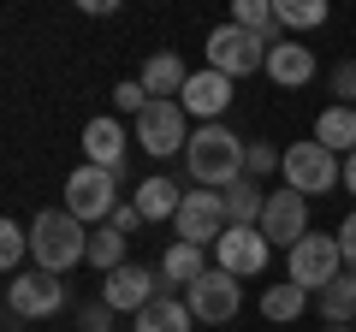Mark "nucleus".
<instances>
[{"instance_id": "nucleus-1", "label": "nucleus", "mask_w": 356, "mask_h": 332, "mask_svg": "<svg viewBox=\"0 0 356 332\" xmlns=\"http://www.w3.org/2000/svg\"><path fill=\"white\" fill-rule=\"evenodd\" d=\"M243 154H250V142L232 137L226 125H196L191 131V149H184V172H191V184L226 196L232 184L243 179Z\"/></svg>"}, {"instance_id": "nucleus-2", "label": "nucleus", "mask_w": 356, "mask_h": 332, "mask_svg": "<svg viewBox=\"0 0 356 332\" xmlns=\"http://www.w3.org/2000/svg\"><path fill=\"white\" fill-rule=\"evenodd\" d=\"M30 256L42 273H72L77 261H89V231L83 219H72L65 208H42L30 226Z\"/></svg>"}, {"instance_id": "nucleus-3", "label": "nucleus", "mask_w": 356, "mask_h": 332, "mask_svg": "<svg viewBox=\"0 0 356 332\" xmlns=\"http://www.w3.org/2000/svg\"><path fill=\"white\" fill-rule=\"evenodd\" d=\"M267 53H273V42L255 36V30H243V24L208 30V72H226L232 83L250 77V72H267Z\"/></svg>"}, {"instance_id": "nucleus-4", "label": "nucleus", "mask_w": 356, "mask_h": 332, "mask_svg": "<svg viewBox=\"0 0 356 332\" xmlns=\"http://www.w3.org/2000/svg\"><path fill=\"white\" fill-rule=\"evenodd\" d=\"M119 208V172H107V166H77L72 179H65V214L83 219V226H107Z\"/></svg>"}, {"instance_id": "nucleus-5", "label": "nucleus", "mask_w": 356, "mask_h": 332, "mask_svg": "<svg viewBox=\"0 0 356 332\" xmlns=\"http://www.w3.org/2000/svg\"><path fill=\"white\" fill-rule=\"evenodd\" d=\"M339 273H344V249H339V238H327V231H309V238L291 249V261H285V279L303 285L309 297H321Z\"/></svg>"}, {"instance_id": "nucleus-6", "label": "nucleus", "mask_w": 356, "mask_h": 332, "mask_svg": "<svg viewBox=\"0 0 356 332\" xmlns=\"http://www.w3.org/2000/svg\"><path fill=\"white\" fill-rule=\"evenodd\" d=\"M280 179L291 184L297 196H327L332 184H344V160L309 137V142H291V149H285V172Z\"/></svg>"}, {"instance_id": "nucleus-7", "label": "nucleus", "mask_w": 356, "mask_h": 332, "mask_svg": "<svg viewBox=\"0 0 356 332\" xmlns=\"http://www.w3.org/2000/svg\"><path fill=\"white\" fill-rule=\"evenodd\" d=\"M178 243H196V249H214L220 238L232 231L226 219V196L220 190H184V202H178Z\"/></svg>"}, {"instance_id": "nucleus-8", "label": "nucleus", "mask_w": 356, "mask_h": 332, "mask_svg": "<svg viewBox=\"0 0 356 332\" xmlns=\"http://www.w3.org/2000/svg\"><path fill=\"white\" fill-rule=\"evenodd\" d=\"M65 308V285L60 273H42V267H24L18 279H6V315L18 320H48Z\"/></svg>"}, {"instance_id": "nucleus-9", "label": "nucleus", "mask_w": 356, "mask_h": 332, "mask_svg": "<svg viewBox=\"0 0 356 332\" xmlns=\"http://www.w3.org/2000/svg\"><path fill=\"white\" fill-rule=\"evenodd\" d=\"M137 142L154 160L191 149V113H184V101H149V113L137 119Z\"/></svg>"}, {"instance_id": "nucleus-10", "label": "nucleus", "mask_w": 356, "mask_h": 332, "mask_svg": "<svg viewBox=\"0 0 356 332\" xmlns=\"http://www.w3.org/2000/svg\"><path fill=\"white\" fill-rule=\"evenodd\" d=\"M261 238H267V243H285V249H297V243L309 238V196H297L291 184L267 190V208H261Z\"/></svg>"}, {"instance_id": "nucleus-11", "label": "nucleus", "mask_w": 356, "mask_h": 332, "mask_svg": "<svg viewBox=\"0 0 356 332\" xmlns=\"http://www.w3.org/2000/svg\"><path fill=\"white\" fill-rule=\"evenodd\" d=\"M184 303H191V315L202 320V326H226V320L243 308V291H238V279H232V273L208 267L202 279H196L191 291H184Z\"/></svg>"}, {"instance_id": "nucleus-12", "label": "nucleus", "mask_w": 356, "mask_h": 332, "mask_svg": "<svg viewBox=\"0 0 356 332\" xmlns=\"http://www.w3.org/2000/svg\"><path fill=\"white\" fill-rule=\"evenodd\" d=\"M267 249H273V243L261 238V226H232L226 238L214 243V267L232 273V279H255V273L267 267Z\"/></svg>"}, {"instance_id": "nucleus-13", "label": "nucleus", "mask_w": 356, "mask_h": 332, "mask_svg": "<svg viewBox=\"0 0 356 332\" xmlns=\"http://www.w3.org/2000/svg\"><path fill=\"white\" fill-rule=\"evenodd\" d=\"M154 285H161V273H149V267H137V261H125L119 273H107V279H102V303L113 308V315H119V308H125V315H143V308L161 297Z\"/></svg>"}, {"instance_id": "nucleus-14", "label": "nucleus", "mask_w": 356, "mask_h": 332, "mask_svg": "<svg viewBox=\"0 0 356 332\" xmlns=\"http://www.w3.org/2000/svg\"><path fill=\"white\" fill-rule=\"evenodd\" d=\"M184 113L202 119V125H220V113L232 107V77L226 72H191V83H184Z\"/></svg>"}, {"instance_id": "nucleus-15", "label": "nucleus", "mask_w": 356, "mask_h": 332, "mask_svg": "<svg viewBox=\"0 0 356 332\" xmlns=\"http://www.w3.org/2000/svg\"><path fill=\"white\" fill-rule=\"evenodd\" d=\"M267 77H273L280 90H303L309 77H315V48H303L297 36L273 42V53H267Z\"/></svg>"}, {"instance_id": "nucleus-16", "label": "nucleus", "mask_w": 356, "mask_h": 332, "mask_svg": "<svg viewBox=\"0 0 356 332\" xmlns=\"http://www.w3.org/2000/svg\"><path fill=\"white\" fill-rule=\"evenodd\" d=\"M83 160L107 166V172H125V125L119 119H89L83 125Z\"/></svg>"}, {"instance_id": "nucleus-17", "label": "nucleus", "mask_w": 356, "mask_h": 332, "mask_svg": "<svg viewBox=\"0 0 356 332\" xmlns=\"http://www.w3.org/2000/svg\"><path fill=\"white\" fill-rule=\"evenodd\" d=\"M137 83L149 90V101H178V95H184V83H191V72H184V60H178V53H154V60L143 65Z\"/></svg>"}, {"instance_id": "nucleus-18", "label": "nucleus", "mask_w": 356, "mask_h": 332, "mask_svg": "<svg viewBox=\"0 0 356 332\" xmlns=\"http://www.w3.org/2000/svg\"><path fill=\"white\" fill-rule=\"evenodd\" d=\"M315 142H321V149H332L339 160H344V154H356V107H339V101H332L327 113L315 119Z\"/></svg>"}, {"instance_id": "nucleus-19", "label": "nucleus", "mask_w": 356, "mask_h": 332, "mask_svg": "<svg viewBox=\"0 0 356 332\" xmlns=\"http://www.w3.org/2000/svg\"><path fill=\"white\" fill-rule=\"evenodd\" d=\"M131 202H137V214H143V219H178V202H184V190H178L172 179H161V172H154V179H143V184H137V196H131Z\"/></svg>"}, {"instance_id": "nucleus-20", "label": "nucleus", "mask_w": 356, "mask_h": 332, "mask_svg": "<svg viewBox=\"0 0 356 332\" xmlns=\"http://www.w3.org/2000/svg\"><path fill=\"white\" fill-rule=\"evenodd\" d=\"M191 320H196L191 303H178L172 291H161V297L137 315V332H191Z\"/></svg>"}, {"instance_id": "nucleus-21", "label": "nucleus", "mask_w": 356, "mask_h": 332, "mask_svg": "<svg viewBox=\"0 0 356 332\" xmlns=\"http://www.w3.org/2000/svg\"><path fill=\"white\" fill-rule=\"evenodd\" d=\"M202 273H208V249H196V243H172L161 256V279L166 285H184V291H191Z\"/></svg>"}, {"instance_id": "nucleus-22", "label": "nucleus", "mask_w": 356, "mask_h": 332, "mask_svg": "<svg viewBox=\"0 0 356 332\" xmlns=\"http://www.w3.org/2000/svg\"><path fill=\"white\" fill-rule=\"evenodd\" d=\"M321 320H327V326H350L356 320V273H339V279L321 291Z\"/></svg>"}, {"instance_id": "nucleus-23", "label": "nucleus", "mask_w": 356, "mask_h": 332, "mask_svg": "<svg viewBox=\"0 0 356 332\" xmlns=\"http://www.w3.org/2000/svg\"><path fill=\"white\" fill-rule=\"evenodd\" d=\"M261 208H267V190L255 179H238L226 190V219L232 226H261Z\"/></svg>"}, {"instance_id": "nucleus-24", "label": "nucleus", "mask_w": 356, "mask_h": 332, "mask_svg": "<svg viewBox=\"0 0 356 332\" xmlns=\"http://www.w3.org/2000/svg\"><path fill=\"white\" fill-rule=\"evenodd\" d=\"M303 308H309V291H303V285H291V279H285V285H267V291H261V315L280 320V326H285V320H297Z\"/></svg>"}, {"instance_id": "nucleus-25", "label": "nucleus", "mask_w": 356, "mask_h": 332, "mask_svg": "<svg viewBox=\"0 0 356 332\" xmlns=\"http://www.w3.org/2000/svg\"><path fill=\"white\" fill-rule=\"evenodd\" d=\"M89 267L102 273V279L125 267V238H119L113 226H95V231H89Z\"/></svg>"}, {"instance_id": "nucleus-26", "label": "nucleus", "mask_w": 356, "mask_h": 332, "mask_svg": "<svg viewBox=\"0 0 356 332\" xmlns=\"http://www.w3.org/2000/svg\"><path fill=\"white\" fill-rule=\"evenodd\" d=\"M232 24L255 30V36H267V42H285V36H280V13H273V0H238V6H232Z\"/></svg>"}, {"instance_id": "nucleus-27", "label": "nucleus", "mask_w": 356, "mask_h": 332, "mask_svg": "<svg viewBox=\"0 0 356 332\" xmlns=\"http://www.w3.org/2000/svg\"><path fill=\"white\" fill-rule=\"evenodd\" d=\"M24 256H30V226L0 219V267H6V279H18V273H24Z\"/></svg>"}, {"instance_id": "nucleus-28", "label": "nucleus", "mask_w": 356, "mask_h": 332, "mask_svg": "<svg viewBox=\"0 0 356 332\" xmlns=\"http://www.w3.org/2000/svg\"><path fill=\"white\" fill-rule=\"evenodd\" d=\"M280 13V30H315L327 24V0H273Z\"/></svg>"}, {"instance_id": "nucleus-29", "label": "nucleus", "mask_w": 356, "mask_h": 332, "mask_svg": "<svg viewBox=\"0 0 356 332\" xmlns=\"http://www.w3.org/2000/svg\"><path fill=\"white\" fill-rule=\"evenodd\" d=\"M267 172H285V149H273V142H250V154H243V179H267Z\"/></svg>"}, {"instance_id": "nucleus-30", "label": "nucleus", "mask_w": 356, "mask_h": 332, "mask_svg": "<svg viewBox=\"0 0 356 332\" xmlns=\"http://www.w3.org/2000/svg\"><path fill=\"white\" fill-rule=\"evenodd\" d=\"M113 107H119V113H131V119H143V113H149V90L125 77V83L113 90Z\"/></svg>"}, {"instance_id": "nucleus-31", "label": "nucleus", "mask_w": 356, "mask_h": 332, "mask_svg": "<svg viewBox=\"0 0 356 332\" xmlns=\"http://www.w3.org/2000/svg\"><path fill=\"white\" fill-rule=\"evenodd\" d=\"M327 83H332V95H339V107H356V60H339Z\"/></svg>"}, {"instance_id": "nucleus-32", "label": "nucleus", "mask_w": 356, "mask_h": 332, "mask_svg": "<svg viewBox=\"0 0 356 332\" xmlns=\"http://www.w3.org/2000/svg\"><path fill=\"white\" fill-rule=\"evenodd\" d=\"M107 226H113L119 238H131V231H137V226H149V219L137 214V202H119V208H113V219H107Z\"/></svg>"}, {"instance_id": "nucleus-33", "label": "nucleus", "mask_w": 356, "mask_h": 332, "mask_svg": "<svg viewBox=\"0 0 356 332\" xmlns=\"http://www.w3.org/2000/svg\"><path fill=\"white\" fill-rule=\"evenodd\" d=\"M339 238V249H344V273H356V214H344V226L332 231Z\"/></svg>"}, {"instance_id": "nucleus-34", "label": "nucleus", "mask_w": 356, "mask_h": 332, "mask_svg": "<svg viewBox=\"0 0 356 332\" xmlns=\"http://www.w3.org/2000/svg\"><path fill=\"white\" fill-rule=\"evenodd\" d=\"M83 332H113V308H107V303L83 308Z\"/></svg>"}, {"instance_id": "nucleus-35", "label": "nucleus", "mask_w": 356, "mask_h": 332, "mask_svg": "<svg viewBox=\"0 0 356 332\" xmlns=\"http://www.w3.org/2000/svg\"><path fill=\"white\" fill-rule=\"evenodd\" d=\"M344 190L356 196V154H344Z\"/></svg>"}, {"instance_id": "nucleus-36", "label": "nucleus", "mask_w": 356, "mask_h": 332, "mask_svg": "<svg viewBox=\"0 0 356 332\" xmlns=\"http://www.w3.org/2000/svg\"><path fill=\"white\" fill-rule=\"evenodd\" d=\"M327 332H356V326H327Z\"/></svg>"}]
</instances>
